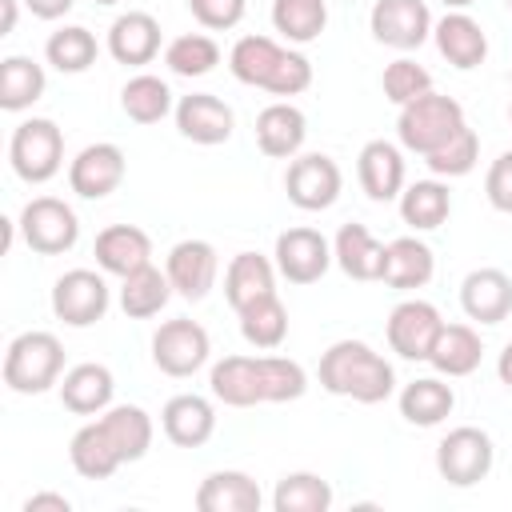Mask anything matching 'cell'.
Here are the masks:
<instances>
[{
  "mask_svg": "<svg viewBox=\"0 0 512 512\" xmlns=\"http://www.w3.org/2000/svg\"><path fill=\"white\" fill-rule=\"evenodd\" d=\"M360 184L372 200H392L404 184V160L396 152V144L388 140H368L360 148Z\"/></svg>",
  "mask_w": 512,
  "mask_h": 512,
  "instance_id": "cb8c5ba5",
  "label": "cell"
},
{
  "mask_svg": "<svg viewBox=\"0 0 512 512\" xmlns=\"http://www.w3.org/2000/svg\"><path fill=\"white\" fill-rule=\"evenodd\" d=\"M452 404H456V396H452V388L440 384V380H412V384L400 392V416L412 420V424H420V428L440 424V420L452 412Z\"/></svg>",
  "mask_w": 512,
  "mask_h": 512,
  "instance_id": "e575fe53",
  "label": "cell"
},
{
  "mask_svg": "<svg viewBox=\"0 0 512 512\" xmlns=\"http://www.w3.org/2000/svg\"><path fill=\"white\" fill-rule=\"evenodd\" d=\"M108 48L120 64H148L160 48V24L148 12H124L108 32Z\"/></svg>",
  "mask_w": 512,
  "mask_h": 512,
  "instance_id": "603a6c76",
  "label": "cell"
},
{
  "mask_svg": "<svg viewBox=\"0 0 512 512\" xmlns=\"http://www.w3.org/2000/svg\"><path fill=\"white\" fill-rule=\"evenodd\" d=\"M60 156H64V136H60V128L52 120L32 116L12 132V168L28 184H40V180L56 176Z\"/></svg>",
  "mask_w": 512,
  "mask_h": 512,
  "instance_id": "277c9868",
  "label": "cell"
},
{
  "mask_svg": "<svg viewBox=\"0 0 512 512\" xmlns=\"http://www.w3.org/2000/svg\"><path fill=\"white\" fill-rule=\"evenodd\" d=\"M448 208H452L448 188L436 180H416L400 200V216L412 228H440L448 220Z\"/></svg>",
  "mask_w": 512,
  "mask_h": 512,
  "instance_id": "74e56055",
  "label": "cell"
},
{
  "mask_svg": "<svg viewBox=\"0 0 512 512\" xmlns=\"http://www.w3.org/2000/svg\"><path fill=\"white\" fill-rule=\"evenodd\" d=\"M64 368V348L52 332H20L4 356V384L16 392H44Z\"/></svg>",
  "mask_w": 512,
  "mask_h": 512,
  "instance_id": "3957f363",
  "label": "cell"
},
{
  "mask_svg": "<svg viewBox=\"0 0 512 512\" xmlns=\"http://www.w3.org/2000/svg\"><path fill=\"white\" fill-rule=\"evenodd\" d=\"M152 360L168 376H192L208 360V332L188 316L164 320L152 336Z\"/></svg>",
  "mask_w": 512,
  "mask_h": 512,
  "instance_id": "52a82bcc",
  "label": "cell"
},
{
  "mask_svg": "<svg viewBox=\"0 0 512 512\" xmlns=\"http://www.w3.org/2000/svg\"><path fill=\"white\" fill-rule=\"evenodd\" d=\"M328 504H332V488H328V480H320L312 472L284 476L272 496L276 512H328Z\"/></svg>",
  "mask_w": 512,
  "mask_h": 512,
  "instance_id": "f35d334b",
  "label": "cell"
},
{
  "mask_svg": "<svg viewBox=\"0 0 512 512\" xmlns=\"http://www.w3.org/2000/svg\"><path fill=\"white\" fill-rule=\"evenodd\" d=\"M152 256V240L144 228L136 224H112L96 236V264L104 272H116V276H128L136 268H144Z\"/></svg>",
  "mask_w": 512,
  "mask_h": 512,
  "instance_id": "e0dca14e",
  "label": "cell"
},
{
  "mask_svg": "<svg viewBox=\"0 0 512 512\" xmlns=\"http://www.w3.org/2000/svg\"><path fill=\"white\" fill-rule=\"evenodd\" d=\"M384 284L392 288H424L432 280V248L420 244L416 236H400L388 244V260H384Z\"/></svg>",
  "mask_w": 512,
  "mask_h": 512,
  "instance_id": "83f0119b",
  "label": "cell"
},
{
  "mask_svg": "<svg viewBox=\"0 0 512 512\" xmlns=\"http://www.w3.org/2000/svg\"><path fill=\"white\" fill-rule=\"evenodd\" d=\"M508 8H512V0H508Z\"/></svg>",
  "mask_w": 512,
  "mask_h": 512,
  "instance_id": "9f6ffc18",
  "label": "cell"
},
{
  "mask_svg": "<svg viewBox=\"0 0 512 512\" xmlns=\"http://www.w3.org/2000/svg\"><path fill=\"white\" fill-rule=\"evenodd\" d=\"M100 424H104V432L112 436V444H116V452H120L124 460H140V456L148 452V444H152V420H148V412L136 408V404H116V408H108V412L100 416Z\"/></svg>",
  "mask_w": 512,
  "mask_h": 512,
  "instance_id": "4dcf8cb0",
  "label": "cell"
},
{
  "mask_svg": "<svg viewBox=\"0 0 512 512\" xmlns=\"http://www.w3.org/2000/svg\"><path fill=\"white\" fill-rule=\"evenodd\" d=\"M320 384L360 404H380L392 392V364L364 340H336L320 356Z\"/></svg>",
  "mask_w": 512,
  "mask_h": 512,
  "instance_id": "6da1fadb",
  "label": "cell"
},
{
  "mask_svg": "<svg viewBox=\"0 0 512 512\" xmlns=\"http://www.w3.org/2000/svg\"><path fill=\"white\" fill-rule=\"evenodd\" d=\"M188 8L204 28H232L244 16V0H188Z\"/></svg>",
  "mask_w": 512,
  "mask_h": 512,
  "instance_id": "7dc6e473",
  "label": "cell"
},
{
  "mask_svg": "<svg viewBox=\"0 0 512 512\" xmlns=\"http://www.w3.org/2000/svg\"><path fill=\"white\" fill-rule=\"evenodd\" d=\"M44 92V68L28 56H8L0 64V108L16 112V108H28L32 100H40Z\"/></svg>",
  "mask_w": 512,
  "mask_h": 512,
  "instance_id": "d590c367",
  "label": "cell"
},
{
  "mask_svg": "<svg viewBox=\"0 0 512 512\" xmlns=\"http://www.w3.org/2000/svg\"><path fill=\"white\" fill-rule=\"evenodd\" d=\"M484 188H488V200H492V208H500V212H512V152H504V156H496V160H492Z\"/></svg>",
  "mask_w": 512,
  "mask_h": 512,
  "instance_id": "c3c4849f",
  "label": "cell"
},
{
  "mask_svg": "<svg viewBox=\"0 0 512 512\" xmlns=\"http://www.w3.org/2000/svg\"><path fill=\"white\" fill-rule=\"evenodd\" d=\"M256 144L264 156H292L304 144V112L292 104H268L256 116Z\"/></svg>",
  "mask_w": 512,
  "mask_h": 512,
  "instance_id": "d4e9b609",
  "label": "cell"
},
{
  "mask_svg": "<svg viewBox=\"0 0 512 512\" xmlns=\"http://www.w3.org/2000/svg\"><path fill=\"white\" fill-rule=\"evenodd\" d=\"M168 280L180 296L204 300L212 280H216V252L208 240H180L168 252Z\"/></svg>",
  "mask_w": 512,
  "mask_h": 512,
  "instance_id": "9a60e30c",
  "label": "cell"
},
{
  "mask_svg": "<svg viewBox=\"0 0 512 512\" xmlns=\"http://www.w3.org/2000/svg\"><path fill=\"white\" fill-rule=\"evenodd\" d=\"M200 512H260V488L244 472H212L196 492Z\"/></svg>",
  "mask_w": 512,
  "mask_h": 512,
  "instance_id": "7402d4cb",
  "label": "cell"
},
{
  "mask_svg": "<svg viewBox=\"0 0 512 512\" xmlns=\"http://www.w3.org/2000/svg\"><path fill=\"white\" fill-rule=\"evenodd\" d=\"M28 8H32V16H40V20H56V16H64L68 8H72V0H24Z\"/></svg>",
  "mask_w": 512,
  "mask_h": 512,
  "instance_id": "f907efd6",
  "label": "cell"
},
{
  "mask_svg": "<svg viewBox=\"0 0 512 512\" xmlns=\"http://www.w3.org/2000/svg\"><path fill=\"white\" fill-rule=\"evenodd\" d=\"M308 84H312V64H308L300 52H284L264 88L276 92V96H296V92H304Z\"/></svg>",
  "mask_w": 512,
  "mask_h": 512,
  "instance_id": "bcb514c9",
  "label": "cell"
},
{
  "mask_svg": "<svg viewBox=\"0 0 512 512\" xmlns=\"http://www.w3.org/2000/svg\"><path fill=\"white\" fill-rule=\"evenodd\" d=\"M24 512H72V504H68V496L40 492V496H28L24 500Z\"/></svg>",
  "mask_w": 512,
  "mask_h": 512,
  "instance_id": "681fc988",
  "label": "cell"
},
{
  "mask_svg": "<svg viewBox=\"0 0 512 512\" xmlns=\"http://www.w3.org/2000/svg\"><path fill=\"white\" fill-rule=\"evenodd\" d=\"M284 188H288V200L304 212H320L328 208L336 196H340V168L332 156H300L288 164V176H284Z\"/></svg>",
  "mask_w": 512,
  "mask_h": 512,
  "instance_id": "ba28073f",
  "label": "cell"
},
{
  "mask_svg": "<svg viewBox=\"0 0 512 512\" xmlns=\"http://www.w3.org/2000/svg\"><path fill=\"white\" fill-rule=\"evenodd\" d=\"M448 8H464V4H472V0H444Z\"/></svg>",
  "mask_w": 512,
  "mask_h": 512,
  "instance_id": "db71d44e",
  "label": "cell"
},
{
  "mask_svg": "<svg viewBox=\"0 0 512 512\" xmlns=\"http://www.w3.org/2000/svg\"><path fill=\"white\" fill-rule=\"evenodd\" d=\"M396 128H400L404 148L428 156L432 148H440L448 136H456L464 128V108L452 96H440V92L428 88L424 96L400 104V124Z\"/></svg>",
  "mask_w": 512,
  "mask_h": 512,
  "instance_id": "7a4b0ae2",
  "label": "cell"
},
{
  "mask_svg": "<svg viewBox=\"0 0 512 512\" xmlns=\"http://www.w3.org/2000/svg\"><path fill=\"white\" fill-rule=\"evenodd\" d=\"M16 28V0H0V36Z\"/></svg>",
  "mask_w": 512,
  "mask_h": 512,
  "instance_id": "816d5d0a",
  "label": "cell"
},
{
  "mask_svg": "<svg viewBox=\"0 0 512 512\" xmlns=\"http://www.w3.org/2000/svg\"><path fill=\"white\" fill-rule=\"evenodd\" d=\"M432 28L424 0H376L372 8V36L392 48H420Z\"/></svg>",
  "mask_w": 512,
  "mask_h": 512,
  "instance_id": "7c38bea8",
  "label": "cell"
},
{
  "mask_svg": "<svg viewBox=\"0 0 512 512\" xmlns=\"http://www.w3.org/2000/svg\"><path fill=\"white\" fill-rule=\"evenodd\" d=\"M476 152H480V140H476V132L464 124L456 136H448L440 148L428 152V168H432L436 176H464V172L476 164Z\"/></svg>",
  "mask_w": 512,
  "mask_h": 512,
  "instance_id": "7bdbcfd3",
  "label": "cell"
},
{
  "mask_svg": "<svg viewBox=\"0 0 512 512\" xmlns=\"http://www.w3.org/2000/svg\"><path fill=\"white\" fill-rule=\"evenodd\" d=\"M96 4H116V0H96Z\"/></svg>",
  "mask_w": 512,
  "mask_h": 512,
  "instance_id": "11a10c76",
  "label": "cell"
},
{
  "mask_svg": "<svg viewBox=\"0 0 512 512\" xmlns=\"http://www.w3.org/2000/svg\"><path fill=\"white\" fill-rule=\"evenodd\" d=\"M124 180V152L116 144H88L72 168H68V184L72 192L88 196V200H100L108 196L116 184Z\"/></svg>",
  "mask_w": 512,
  "mask_h": 512,
  "instance_id": "5bb4252c",
  "label": "cell"
},
{
  "mask_svg": "<svg viewBox=\"0 0 512 512\" xmlns=\"http://www.w3.org/2000/svg\"><path fill=\"white\" fill-rule=\"evenodd\" d=\"M328 240L316 228H288L276 236V268L292 280V284H312L328 272Z\"/></svg>",
  "mask_w": 512,
  "mask_h": 512,
  "instance_id": "8fae6325",
  "label": "cell"
},
{
  "mask_svg": "<svg viewBox=\"0 0 512 512\" xmlns=\"http://www.w3.org/2000/svg\"><path fill=\"white\" fill-rule=\"evenodd\" d=\"M240 332H244V340L256 344V348H276V344L284 340V332H288V312H284L276 288H272V292H260L256 300H248V304L240 308Z\"/></svg>",
  "mask_w": 512,
  "mask_h": 512,
  "instance_id": "f546056e",
  "label": "cell"
},
{
  "mask_svg": "<svg viewBox=\"0 0 512 512\" xmlns=\"http://www.w3.org/2000/svg\"><path fill=\"white\" fill-rule=\"evenodd\" d=\"M436 468H440V476L448 484H460V488L484 480L488 468H492V440H488V432H480L472 424L452 428L440 440V448H436Z\"/></svg>",
  "mask_w": 512,
  "mask_h": 512,
  "instance_id": "8992f818",
  "label": "cell"
},
{
  "mask_svg": "<svg viewBox=\"0 0 512 512\" xmlns=\"http://www.w3.org/2000/svg\"><path fill=\"white\" fill-rule=\"evenodd\" d=\"M480 352H484V344L468 324H440L428 360H432V368H440L448 376H468L480 364Z\"/></svg>",
  "mask_w": 512,
  "mask_h": 512,
  "instance_id": "4316f807",
  "label": "cell"
},
{
  "mask_svg": "<svg viewBox=\"0 0 512 512\" xmlns=\"http://www.w3.org/2000/svg\"><path fill=\"white\" fill-rule=\"evenodd\" d=\"M160 416H164V432H168V440L180 444V448H200V444L212 436V424H216L212 404H208L204 396H192V392L172 396V400L164 404Z\"/></svg>",
  "mask_w": 512,
  "mask_h": 512,
  "instance_id": "ffe728a7",
  "label": "cell"
},
{
  "mask_svg": "<svg viewBox=\"0 0 512 512\" xmlns=\"http://www.w3.org/2000/svg\"><path fill=\"white\" fill-rule=\"evenodd\" d=\"M280 56H284V48H280L272 36H240L228 60H232V76H236V80L264 88L268 76H272L276 64H280Z\"/></svg>",
  "mask_w": 512,
  "mask_h": 512,
  "instance_id": "1f68e13d",
  "label": "cell"
},
{
  "mask_svg": "<svg viewBox=\"0 0 512 512\" xmlns=\"http://www.w3.org/2000/svg\"><path fill=\"white\" fill-rule=\"evenodd\" d=\"M264 400H296L304 392V368L288 356H260Z\"/></svg>",
  "mask_w": 512,
  "mask_h": 512,
  "instance_id": "ee69618b",
  "label": "cell"
},
{
  "mask_svg": "<svg viewBox=\"0 0 512 512\" xmlns=\"http://www.w3.org/2000/svg\"><path fill=\"white\" fill-rule=\"evenodd\" d=\"M212 392L232 404V408H248L264 400V384H260V356H224L212 368Z\"/></svg>",
  "mask_w": 512,
  "mask_h": 512,
  "instance_id": "44dd1931",
  "label": "cell"
},
{
  "mask_svg": "<svg viewBox=\"0 0 512 512\" xmlns=\"http://www.w3.org/2000/svg\"><path fill=\"white\" fill-rule=\"evenodd\" d=\"M440 312L428 300H404L392 308L388 316V344L392 352H400L404 360H428L432 340L440 332Z\"/></svg>",
  "mask_w": 512,
  "mask_h": 512,
  "instance_id": "30bf717a",
  "label": "cell"
},
{
  "mask_svg": "<svg viewBox=\"0 0 512 512\" xmlns=\"http://www.w3.org/2000/svg\"><path fill=\"white\" fill-rule=\"evenodd\" d=\"M164 60H168V68H172L176 76H204V72H212V64L220 60V48H216V40L204 36V32H184V36H176V40L168 44Z\"/></svg>",
  "mask_w": 512,
  "mask_h": 512,
  "instance_id": "b9f144b4",
  "label": "cell"
},
{
  "mask_svg": "<svg viewBox=\"0 0 512 512\" xmlns=\"http://www.w3.org/2000/svg\"><path fill=\"white\" fill-rule=\"evenodd\" d=\"M232 108L212 92H192L176 104V128L196 144H224L232 136Z\"/></svg>",
  "mask_w": 512,
  "mask_h": 512,
  "instance_id": "4fadbf2b",
  "label": "cell"
},
{
  "mask_svg": "<svg viewBox=\"0 0 512 512\" xmlns=\"http://www.w3.org/2000/svg\"><path fill=\"white\" fill-rule=\"evenodd\" d=\"M120 104H124V112H128L136 124H156V120H164V112H168V104H172V92H168V84H164L160 76L140 72V76H132V80L124 84Z\"/></svg>",
  "mask_w": 512,
  "mask_h": 512,
  "instance_id": "8d00e7d4",
  "label": "cell"
},
{
  "mask_svg": "<svg viewBox=\"0 0 512 512\" xmlns=\"http://www.w3.org/2000/svg\"><path fill=\"white\" fill-rule=\"evenodd\" d=\"M272 24L288 40H316L328 24V4L324 0H276Z\"/></svg>",
  "mask_w": 512,
  "mask_h": 512,
  "instance_id": "ab89813d",
  "label": "cell"
},
{
  "mask_svg": "<svg viewBox=\"0 0 512 512\" xmlns=\"http://www.w3.org/2000/svg\"><path fill=\"white\" fill-rule=\"evenodd\" d=\"M428 88H432V76H428L416 60H392V64L384 68V96H388L392 104H408V100L424 96Z\"/></svg>",
  "mask_w": 512,
  "mask_h": 512,
  "instance_id": "f6af8a7d",
  "label": "cell"
},
{
  "mask_svg": "<svg viewBox=\"0 0 512 512\" xmlns=\"http://www.w3.org/2000/svg\"><path fill=\"white\" fill-rule=\"evenodd\" d=\"M60 400L76 416H92V412L108 408V400H112V372L104 364H76L64 376V384H60Z\"/></svg>",
  "mask_w": 512,
  "mask_h": 512,
  "instance_id": "484cf974",
  "label": "cell"
},
{
  "mask_svg": "<svg viewBox=\"0 0 512 512\" xmlns=\"http://www.w3.org/2000/svg\"><path fill=\"white\" fill-rule=\"evenodd\" d=\"M104 308H108V284H104L96 272H88V268L64 272V276L56 280V288H52V312H56L64 324L84 328V324L100 320Z\"/></svg>",
  "mask_w": 512,
  "mask_h": 512,
  "instance_id": "9c48e42d",
  "label": "cell"
},
{
  "mask_svg": "<svg viewBox=\"0 0 512 512\" xmlns=\"http://www.w3.org/2000/svg\"><path fill=\"white\" fill-rule=\"evenodd\" d=\"M436 48L444 52L448 64H456V68H476V64H484V56H488V36H484V28H480L472 16L448 12V16L436 24Z\"/></svg>",
  "mask_w": 512,
  "mask_h": 512,
  "instance_id": "d6986e66",
  "label": "cell"
},
{
  "mask_svg": "<svg viewBox=\"0 0 512 512\" xmlns=\"http://www.w3.org/2000/svg\"><path fill=\"white\" fill-rule=\"evenodd\" d=\"M336 260L352 280H380L388 244H380L364 224H344L336 232Z\"/></svg>",
  "mask_w": 512,
  "mask_h": 512,
  "instance_id": "ac0fdd59",
  "label": "cell"
},
{
  "mask_svg": "<svg viewBox=\"0 0 512 512\" xmlns=\"http://www.w3.org/2000/svg\"><path fill=\"white\" fill-rule=\"evenodd\" d=\"M72 464H76V472L80 476H88V480H104V476H112L120 464H124V456L116 452V444H112V436L104 432V424L96 420V424H84L76 436H72Z\"/></svg>",
  "mask_w": 512,
  "mask_h": 512,
  "instance_id": "f1b7e54d",
  "label": "cell"
},
{
  "mask_svg": "<svg viewBox=\"0 0 512 512\" xmlns=\"http://www.w3.org/2000/svg\"><path fill=\"white\" fill-rule=\"evenodd\" d=\"M48 64H56L60 72H84L88 64H96V36L80 24L60 28L48 36Z\"/></svg>",
  "mask_w": 512,
  "mask_h": 512,
  "instance_id": "60d3db41",
  "label": "cell"
},
{
  "mask_svg": "<svg viewBox=\"0 0 512 512\" xmlns=\"http://www.w3.org/2000/svg\"><path fill=\"white\" fill-rule=\"evenodd\" d=\"M460 304L472 320L480 324H500L512 312V280L500 268H476L468 272L464 288H460Z\"/></svg>",
  "mask_w": 512,
  "mask_h": 512,
  "instance_id": "2e32d148",
  "label": "cell"
},
{
  "mask_svg": "<svg viewBox=\"0 0 512 512\" xmlns=\"http://www.w3.org/2000/svg\"><path fill=\"white\" fill-rule=\"evenodd\" d=\"M20 232H24V240H28L32 252L56 256V252H68V248L76 244L80 224H76V212H72L64 200H56V196H36V200L24 204Z\"/></svg>",
  "mask_w": 512,
  "mask_h": 512,
  "instance_id": "5b68a950",
  "label": "cell"
},
{
  "mask_svg": "<svg viewBox=\"0 0 512 512\" xmlns=\"http://www.w3.org/2000/svg\"><path fill=\"white\" fill-rule=\"evenodd\" d=\"M224 292H228V304L240 312L248 300H256L260 292H272V264L260 256V252H240L232 256L228 264V276H224Z\"/></svg>",
  "mask_w": 512,
  "mask_h": 512,
  "instance_id": "836d02e7",
  "label": "cell"
},
{
  "mask_svg": "<svg viewBox=\"0 0 512 512\" xmlns=\"http://www.w3.org/2000/svg\"><path fill=\"white\" fill-rule=\"evenodd\" d=\"M496 372H500V380L512 388V340L504 344V352H500V364H496Z\"/></svg>",
  "mask_w": 512,
  "mask_h": 512,
  "instance_id": "f5cc1de1",
  "label": "cell"
},
{
  "mask_svg": "<svg viewBox=\"0 0 512 512\" xmlns=\"http://www.w3.org/2000/svg\"><path fill=\"white\" fill-rule=\"evenodd\" d=\"M168 292H172V280L168 272H156L152 264L136 268L124 276V292H120V304L128 316L144 320V316H156L164 304H168Z\"/></svg>",
  "mask_w": 512,
  "mask_h": 512,
  "instance_id": "d6a6232c",
  "label": "cell"
}]
</instances>
